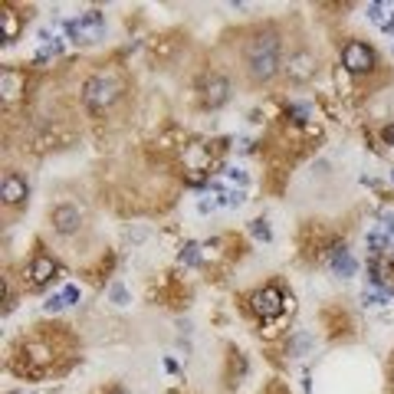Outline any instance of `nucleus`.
Masks as SVG:
<instances>
[{"label": "nucleus", "instance_id": "nucleus-19", "mask_svg": "<svg viewBox=\"0 0 394 394\" xmlns=\"http://www.w3.org/2000/svg\"><path fill=\"white\" fill-rule=\"evenodd\" d=\"M60 296H62V299H66V305L79 303V289H76V286H66V289H62V292H60Z\"/></svg>", "mask_w": 394, "mask_h": 394}, {"label": "nucleus", "instance_id": "nucleus-12", "mask_svg": "<svg viewBox=\"0 0 394 394\" xmlns=\"http://www.w3.org/2000/svg\"><path fill=\"white\" fill-rule=\"evenodd\" d=\"M332 266H335V273H338V276H355V270H358V266H355V259H351L349 253H345L342 259H335Z\"/></svg>", "mask_w": 394, "mask_h": 394}, {"label": "nucleus", "instance_id": "nucleus-13", "mask_svg": "<svg viewBox=\"0 0 394 394\" xmlns=\"http://www.w3.org/2000/svg\"><path fill=\"white\" fill-rule=\"evenodd\" d=\"M217 204H220V194L211 187L207 194L200 197V204H197V207H200V213H211V211H217Z\"/></svg>", "mask_w": 394, "mask_h": 394}, {"label": "nucleus", "instance_id": "nucleus-15", "mask_svg": "<svg viewBox=\"0 0 394 394\" xmlns=\"http://www.w3.org/2000/svg\"><path fill=\"white\" fill-rule=\"evenodd\" d=\"M16 82H23V76H16L14 69L3 73V95H16Z\"/></svg>", "mask_w": 394, "mask_h": 394}, {"label": "nucleus", "instance_id": "nucleus-11", "mask_svg": "<svg viewBox=\"0 0 394 394\" xmlns=\"http://www.w3.org/2000/svg\"><path fill=\"white\" fill-rule=\"evenodd\" d=\"M0 27H3V43H14L16 33H20V20H16L14 10H3V14H0Z\"/></svg>", "mask_w": 394, "mask_h": 394}, {"label": "nucleus", "instance_id": "nucleus-9", "mask_svg": "<svg viewBox=\"0 0 394 394\" xmlns=\"http://www.w3.org/2000/svg\"><path fill=\"white\" fill-rule=\"evenodd\" d=\"M227 79H211L207 82V95H204V102H207V108H217L227 102Z\"/></svg>", "mask_w": 394, "mask_h": 394}, {"label": "nucleus", "instance_id": "nucleus-8", "mask_svg": "<svg viewBox=\"0 0 394 394\" xmlns=\"http://www.w3.org/2000/svg\"><path fill=\"white\" fill-rule=\"evenodd\" d=\"M56 276V263L46 257V253H40V257L33 259V266H30V279H33V286H46L49 279Z\"/></svg>", "mask_w": 394, "mask_h": 394}, {"label": "nucleus", "instance_id": "nucleus-5", "mask_svg": "<svg viewBox=\"0 0 394 394\" xmlns=\"http://www.w3.org/2000/svg\"><path fill=\"white\" fill-rule=\"evenodd\" d=\"M253 312L263 318H273L283 312V292L276 286H266V289H259L257 296H253Z\"/></svg>", "mask_w": 394, "mask_h": 394}, {"label": "nucleus", "instance_id": "nucleus-23", "mask_svg": "<svg viewBox=\"0 0 394 394\" xmlns=\"http://www.w3.org/2000/svg\"><path fill=\"white\" fill-rule=\"evenodd\" d=\"M292 115H296V121H305V115H309V108H292Z\"/></svg>", "mask_w": 394, "mask_h": 394}, {"label": "nucleus", "instance_id": "nucleus-1", "mask_svg": "<svg viewBox=\"0 0 394 394\" xmlns=\"http://www.w3.org/2000/svg\"><path fill=\"white\" fill-rule=\"evenodd\" d=\"M276 69H279V40L273 33H263L246 46V73L257 82H266L276 76Z\"/></svg>", "mask_w": 394, "mask_h": 394}, {"label": "nucleus", "instance_id": "nucleus-16", "mask_svg": "<svg viewBox=\"0 0 394 394\" xmlns=\"http://www.w3.org/2000/svg\"><path fill=\"white\" fill-rule=\"evenodd\" d=\"M362 299H364V305H384L388 303V292H381V289H368Z\"/></svg>", "mask_w": 394, "mask_h": 394}, {"label": "nucleus", "instance_id": "nucleus-20", "mask_svg": "<svg viewBox=\"0 0 394 394\" xmlns=\"http://www.w3.org/2000/svg\"><path fill=\"white\" fill-rule=\"evenodd\" d=\"M62 305H66V299H62V296H53V299H49V303H46L43 309H46V312H60Z\"/></svg>", "mask_w": 394, "mask_h": 394}, {"label": "nucleus", "instance_id": "nucleus-7", "mask_svg": "<svg viewBox=\"0 0 394 394\" xmlns=\"http://www.w3.org/2000/svg\"><path fill=\"white\" fill-rule=\"evenodd\" d=\"M0 194H3L7 204H23V200H27V181H23L20 174H3Z\"/></svg>", "mask_w": 394, "mask_h": 394}, {"label": "nucleus", "instance_id": "nucleus-21", "mask_svg": "<svg viewBox=\"0 0 394 394\" xmlns=\"http://www.w3.org/2000/svg\"><path fill=\"white\" fill-rule=\"evenodd\" d=\"M112 299H115V303H119V305H125V289H121V286H115V289H112Z\"/></svg>", "mask_w": 394, "mask_h": 394}, {"label": "nucleus", "instance_id": "nucleus-6", "mask_svg": "<svg viewBox=\"0 0 394 394\" xmlns=\"http://www.w3.org/2000/svg\"><path fill=\"white\" fill-rule=\"evenodd\" d=\"M79 211L73 207V204H60L56 211H53V227L60 230V233H76L79 230Z\"/></svg>", "mask_w": 394, "mask_h": 394}, {"label": "nucleus", "instance_id": "nucleus-10", "mask_svg": "<svg viewBox=\"0 0 394 394\" xmlns=\"http://www.w3.org/2000/svg\"><path fill=\"white\" fill-rule=\"evenodd\" d=\"M312 73H316V62H312L309 53H299L296 60L289 62V76H292V79H309Z\"/></svg>", "mask_w": 394, "mask_h": 394}, {"label": "nucleus", "instance_id": "nucleus-4", "mask_svg": "<svg viewBox=\"0 0 394 394\" xmlns=\"http://www.w3.org/2000/svg\"><path fill=\"white\" fill-rule=\"evenodd\" d=\"M342 66H345L349 73H368V69L375 66V53L364 43L351 40V43H345V49H342Z\"/></svg>", "mask_w": 394, "mask_h": 394}, {"label": "nucleus", "instance_id": "nucleus-17", "mask_svg": "<svg viewBox=\"0 0 394 394\" xmlns=\"http://www.w3.org/2000/svg\"><path fill=\"white\" fill-rule=\"evenodd\" d=\"M197 250H200L197 243H184V246H181V259H184V263H197V259H200Z\"/></svg>", "mask_w": 394, "mask_h": 394}, {"label": "nucleus", "instance_id": "nucleus-22", "mask_svg": "<svg viewBox=\"0 0 394 394\" xmlns=\"http://www.w3.org/2000/svg\"><path fill=\"white\" fill-rule=\"evenodd\" d=\"M381 138H384V141H388V145H394V125H388V128H384V132H381Z\"/></svg>", "mask_w": 394, "mask_h": 394}, {"label": "nucleus", "instance_id": "nucleus-18", "mask_svg": "<svg viewBox=\"0 0 394 394\" xmlns=\"http://www.w3.org/2000/svg\"><path fill=\"white\" fill-rule=\"evenodd\" d=\"M253 237H259V240H270V227H266V220H253Z\"/></svg>", "mask_w": 394, "mask_h": 394}, {"label": "nucleus", "instance_id": "nucleus-14", "mask_svg": "<svg viewBox=\"0 0 394 394\" xmlns=\"http://www.w3.org/2000/svg\"><path fill=\"white\" fill-rule=\"evenodd\" d=\"M305 349H312V338H309V335H296V338L289 342V355H303Z\"/></svg>", "mask_w": 394, "mask_h": 394}, {"label": "nucleus", "instance_id": "nucleus-2", "mask_svg": "<svg viewBox=\"0 0 394 394\" xmlns=\"http://www.w3.org/2000/svg\"><path fill=\"white\" fill-rule=\"evenodd\" d=\"M62 27L69 33V40H79V43L102 40V14L99 10H89V14H82L79 20H66Z\"/></svg>", "mask_w": 394, "mask_h": 394}, {"label": "nucleus", "instance_id": "nucleus-3", "mask_svg": "<svg viewBox=\"0 0 394 394\" xmlns=\"http://www.w3.org/2000/svg\"><path fill=\"white\" fill-rule=\"evenodd\" d=\"M115 95H119V89H115V82H108V79H89L86 82V89H82V99H86V106L92 108V112H102L106 106H112L115 102Z\"/></svg>", "mask_w": 394, "mask_h": 394}]
</instances>
